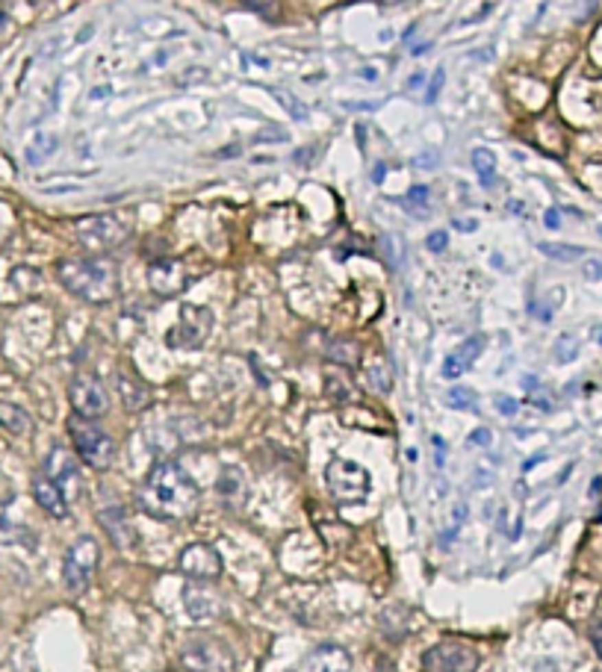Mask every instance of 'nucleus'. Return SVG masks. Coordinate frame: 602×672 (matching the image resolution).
I'll use <instances>...</instances> for the list:
<instances>
[{
	"label": "nucleus",
	"instance_id": "nucleus-1",
	"mask_svg": "<svg viewBox=\"0 0 602 672\" xmlns=\"http://www.w3.org/2000/svg\"><path fill=\"white\" fill-rule=\"evenodd\" d=\"M139 510L160 522H183L198 510V487L186 472L172 460H163L148 472L139 487Z\"/></svg>",
	"mask_w": 602,
	"mask_h": 672
},
{
	"label": "nucleus",
	"instance_id": "nucleus-2",
	"mask_svg": "<svg viewBox=\"0 0 602 672\" xmlns=\"http://www.w3.org/2000/svg\"><path fill=\"white\" fill-rule=\"evenodd\" d=\"M56 278L71 295L89 304H110L118 295V269L110 256H77L59 260Z\"/></svg>",
	"mask_w": 602,
	"mask_h": 672
},
{
	"label": "nucleus",
	"instance_id": "nucleus-3",
	"mask_svg": "<svg viewBox=\"0 0 602 672\" xmlns=\"http://www.w3.org/2000/svg\"><path fill=\"white\" fill-rule=\"evenodd\" d=\"M68 433H71L74 451L86 466H92L97 472L110 469L115 460V440L106 433L101 424L83 416H71L68 419Z\"/></svg>",
	"mask_w": 602,
	"mask_h": 672
},
{
	"label": "nucleus",
	"instance_id": "nucleus-4",
	"mask_svg": "<svg viewBox=\"0 0 602 672\" xmlns=\"http://www.w3.org/2000/svg\"><path fill=\"white\" fill-rule=\"evenodd\" d=\"M325 487L337 504H360L369 496V472L351 460L334 457L325 466Z\"/></svg>",
	"mask_w": 602,
	"mask_h": 672
},
{
	"label": "nucleus",
	"instance_id": "nucleus-5",
	"mask_svg": "<svg viewBox=\"0 0 602 672\" xmlns=\"http://www.w3.org/2000/svg\"><path fill=\"white\" fill-rule=\"evenodd\" d=\"M74 230H77V242L86 251H92V256H104L106 251L124 245L127 236H130V227L118 215H86V219L74 224Z\"/></svg>",
	"mask_w": 602,
	"mask_h": 672
},
{
	"label": "nucleus",
	"instance_id": "nucleus-6",
	"mask_svg": "<svg viewBox=\"0 0 602 672\" xmlns=\"http://www.w3.org/2000/svg\"><path fill=\"white\" fill-rule=\"evenodd\" d=\"M97 560H101V546H97L95 537H89V533H83V537H77L71 542V549H68L65 555V566H62V578H65V587L71 592H86V587L92 584V575L97 569Z\"/></svg>",
	"mask_w": 602,
	"mask_h": 672
},
{
	"label": "nucleus",
	"instance_id": "nucleus-7",
	"mask_svg": "<svg viewBox=\"0 0 602 672\" xmlns=\"http://www.w3.org/2000/svg\"><path fill=\"white\" fill-rule=\"evenodd\" d=\"M210 328H213V313L201 307V304H186V307H181V322L165 333V345L174 351L198 348L210 336Z\"/></svg>",
	"mask_w": 602,
	"mask_h": 672
},
{
	"label": "nucleus",
	"instance_id": "nucleus-8",
	"mask_svg": "<svg viewBox=\"0 0 602 672\" xmlns=\"http://www.w3.org/2000/svg\"><path fill=\"white\" fill-rule=\"evenodd\" d=\"M422 669L426 672H476L478 651L476 646L461 643V640H443V643L431 646L422 655Z\"/></svg>",
	"mask_w": 602,
	"mask_h": 672
},
{
	"label": "nucleus",
	"instance_id": "nucleus-9",
	"mask_svg": "<svg viewBox=\"0 0 602 672\" xmlns=\"http://www.w3.org/2000/svg\"><path fill=\"white\" fill-rule=\"evenodd\" d=\"M181 664L186 672H233V655L222 640L204 637L183 649Z\"/></svg>",
	"mask_w": 602,
	"mask_h": 672
},
{
	"label": "nucleus",
	"instance_id": "nucleus-10",
	"mask_svg": "<svg viewBox=\"0 0 602 672\" xmlns=\"http://www.w3.org/2000/svg\"><path fill=\"white\" fill-rule=\"evenodd\" d=\"M68 398H71L74 416L92 419V422L101 419L110 410V395H106L101 378H95V374H77L68 383Z\"/></svg>",
	"mask_w": 602,
	"mask_h": 672
},
{
	"label": "nucleus",
	"instance_id": "nucleus-11",
	"mask_svg": "<svg viewBox=\"0 0 602 672\" xmlns=\"http://www.w3.org/2000/svg\"><path fill=\"white\" fill-rule=\"evenodd\" d=\"M192 274L181 260H169V256H160V260L148 263V286H151L154 295L160 298H174L181 295L186 286H189Z\"/></svg>",
	"mask_w": 602,
	"mask_h": 672
},
{
	"label": "nucleus",
	"instance_id": "nucleus-12",
	"mask_svg": "<svg viewBox=\"0 0 602 672\" xmlns=\"http://www.w3.org/2000/svg\"><path fill=\"white\" fill-rule=\"evenodd\" d=\"M181 569L195 581H216L222 575V557L210 542H192L181 551Z\"/></svg>",
	"mask_w": 602,
	"mask_h": 672
},
{
	"label": "nucleus",
	"instance_id": "nucleus-13",
	"mask_svg": "<svg viewBox=\"0 0 602 672\" xmlns=\"http://www.w3.org/2000/svg\"><path fill=\"white\" fill-rule=\"evenodd\" d=\"M42 472L56 483L59 490L65 492L68 499H71V492L80 487V469H77V460H74V454L68 451V448H62V446L51 448Z\"/></svg>",
	"mask_w": 602,
	"mask_h": 672
},
{
	"label": "nucleus",
	"instance_id": "nucleus-14",
	"mask_svg": "<svg viewBox=\"0 0 602 672\" xmlns=\"http://www.w3.org/2000/svg\"><path fill=\"white\" fill-rule=\"evenodd\" d=\"M97 522H101V528L106 531V537L113 540V546L130 549L136 542V528H133V522L127 519V510L121 507V504H110V507H104L101 513H97Z\"/></svg>",
	"mask_w": 602,
	"mask_h": 672
},
{
	"label": "nucleus",
	"instance_id": "nucleus-15",
	"mask_svg": "<svg viewBox=\"0 0 602 672\" xmlns=\"http://www.w3.org/2000/svg\"><path fill=\"white\" fill-rule=\"evenodd\" d=\"M183 605H186V614H189V619L204 622V619H213L222 610V599H219V592L210 590V587L189 584V587L183 590Z\"/></svg>",
	"mask_w": 602,
	"mask_h": 672
},
{
	"label": "nucleus",
	"instance_id": "nucleus-16",
	"mask_svg": "<svg viewBox=\"0 0 602 672\" xmlns=\"http://www.w3.org/2000/svg\"><path fill=\"white\" fill-rule=\"evenodd\" d=\"M33 496L38 501V507H42L45 513H51L54 519H65L68 516V496L45 475V472H38V475L33 478Z\"/></svg>",
	"mask_w": 602,
	"mask_h": 672
},
{
	"label": "nucleus",
	"instance_id": "nucleus-17",
	"mask_svg": "<svg viewBox=\"0 0 602 672\" xmlns=\"http://www.w3.org/2000/svg\"><path fill=\"white\" fill-rule=\"evenodd\" d=\"M115 387H118V398H121V404L130 413H139L151 404V387L142 378H136L133 372H118Z\"/></svg>",
	"mask_w": 602,
	"mask_h": 672
},
{
	"label": "nucleus",
	"instance_id": "nucleus-18",
	"mask_svg": "<svg viewBox=\"0 0 602 672\" xmlns=\"http://www.w3.org/2000/svg\"><path fill=\"white\" fill-rule=\"evenodd\" d=\"M308 672H351V658L340 646H319L310 651Z\"/></svg>",
	"mask_w": 602,
	"mask_h": 672
},
{
	"label": "nucleus",
	"instance_id": "nucleus-19",
	"mask_svg": "<svg viewBox=\"0 0 602 672\" xmlns=\"http://www.w3.org/2000/svg\"><path fill=\"white\" fill-rule=\"evenodd\" d=\"M0 428L15 433V437H24V433H30V428H33V419H30V413L24 407H18V404L0 401Z\"/></svg>",
	"mask_w": 602,
	"mask_h": 672
},
{
	"label": "nucleus",
	"instance_id": "nucleus-20",
	"mask_svg": "<svg viewBox=\"0 0 602 672\" xmlns=\"http://www.w3.org/2000/svg\"><path fill=\"white\" fill-rule=\"evenodd\" d=\"M363 378H367V387L372 392H378V395L393 389V369H390V363L384 357H372L367 363V369H363Z\"/></svg>",
	"mask_w": 602,
	"mask_h": 672
},
{
	"label": "nucleus",
	"instance_id": "nucleus-21",
	"mask_svg": "<svg viewBox=\"0 0 602 672\" xmlns=\"http://www.w3.org/2000/svg\"><path fill=\"white\" fill-rule=\"evenodd\" d=\"M56 147H59V139H56L54 133H38L36 139L27 145L24 160H27L30 165H42L47 156H54V154H56Z\"/></svg>",
	"mask_w": 602,
	"mask_h": 672
},
{
	"label": "nucleus",
	"instance_id": "nucleus-22",
	"mask_svg": "<svg viewBox=\"0 0 602 672\" xmlns=\"http://www.w3.org/2000/svg\"><path fill=\"white\" fill-rule=\"evenodd\" d=\"M472 171L478 174V180L485 189H493V183H496V156H493V151L476 147V151H472Z\"/></svg>",
	"mask_w": 602,
	"mask_h": 672
},
{
	"label": "nucleus",
	"instance_id": "nucleus-23",
	"mask_svg": "<svg viewBox=\"0 0 602 672\" xmlns=\"http://www.w3.org/2000/svg\"><path fill=\"white\" fill-rule=\"evenodd\" d=\"M537 251L549 256V260H558V263H573L579 256H585V251L576 248V245H555V242H540Z\"/></svg>",
	"mask_w": 602,
	"mask_h": 672
},
{
	"label": "nucleus",
	"instance_id": "nucleus-24",
	"mask_svg": "<svg viewBox=\"0 0 602 672\" xmlns=\"http://www.w3.org/2000/svg\"><path fill=\"white\" fill-rule=\"evenodd\" d=\"M358 345L349 342V339H340V342H331L328 345V360L331 363H340V365H358Z\"/></svg>",
	"mask_w": 602,
	"mask_h": 672
},
{
	"label": "nucleus",
	"instance_id": "nucleus-25",
	"mask_svg": "<svg viewBox=\"0 0 602 672\" xmlns=\"http://www.w3.org/2000/svg\"><path fill=\"white\" fill-rule=\"evenodd\" d=\"M275 97H278V104H281L283 110L290 112V118H295V121H308V118H310L308 104H301V101H299V97H295L292 92H287V88H281V92H275Z\"/></svg>",
	"mask_w": 602,
	"mask_h": 672
},
{
	"label": "nucleus",
	"instance_id": "nucleus-26",
	"mask_svg": "<svg viewBox=\"0 0 602 672\" xmlns=\"http://www.w3.org/2000/svg\"><path fill=\"white\" fill-rule=\"evenodd\" d=\"M446 404H449V407H455V410H478V404H476V392H472V389H463V387L449 389V395H446Z\"/></svg>",
	"mask_w": 602,
	"mask_h": 672
},
{
	"label": "nucleus",
	"instance_id": "nucleus-27",
	"mask_svg": "<svg viewBox=\"0 0 602 672\" xmlns=\"http://www.w3.org/2000/svg\"><path fill=\"white\" fill-rule=\"evenodd\" d=\"M381 251H384V256H387V263H390V269H399V265L404 263V248H402V242L396 239V236H381Z\"/></svg>",
	"mask_w": 602,
	"mask_h": 672
},
{
	"label": "nucleus",
	"instance_id": "nucleus-28",
	"mask_svg": "<svg viewBox=\"0 0 602 672\" xmlns=\"http://www.w3.org/2000/svg\"><path fill=\"white\" fill-rule=\"evenodd\" d=\"M576 354H579V339H576V336L573 333L558 336V342H555V360L558 363H573Z\"/></svg>",
	"mask_w": 602,
	"mask_h": 672
},
{
	"label": "nucleus",
	"instance_id": "nucleus-29",
	"mask_svg": "<svg viewBox=\"0 0 602 672\" xmlns=\"http://www.w3.org/2000/svg\"><path fill=\"white\" fill-rule=\"evenodd\" d=\"M467 372V363H463V357L455 351V354H446V360H443V378L446 381H458L461 374Z\"/></svg>",
	"mask_w": 602,
	"mask_h": 672
},
{
	"label": "nucleus",
	"instance_id": "nucleus-30",
	"mask_svg": "<svg viewBox=\"0 0 602 672\" xmlns=\"http://www.w3.org/2000/svg\"><path fill=\"white\" fill-rule=\"evenodd\" d=\"M481 348H485V339H481V336H472V339H467V342L461 345V348H458V354L463 357V363H467V365H472V363H476V357L481 354Z\"/></svg>",
	"mask_w": 602,
	"mask_h": 672
},
{
	"label": "nucleus",
	"instance_id": "nucleus-31",
	"mask_svg": "<svg viewBox=\"0 0 602 672\" xmlns=\"http://www.w3.org/2000/svg\"><path fill=\"white\" fill-rule=\"evenodd\" d=\"M325 389H328L331 398H334V401H340V404L351 398V387H349V383H343L340 378H328V383H325Z\"/></svg>",
	"mask_w": 602,
	"mask_h": 672
},
{
	"label": "nucleus",
	"instance_id": "nucleus-32",
	"mask_svg": "<svg viewBox=\"0 0 602 672\" xmlns=\"http://www.w3.org/2000/svg\"><path fill=\"white\" fill-rule=\"evenodd\" d=\"M443 83H446V71H443V68H437V74H434V80H431V86H428V95H426V104H434V101H437V95H440V88H443Z\"/></svg>",
	"mask_w": 602,
	"mask_h": 672
},
{
	"label": "nucleus",
	"instance_id": "nucleus-33",
	"mask_svg": "<svg viewBox=\"0 0 602 672\" xmlns=\"http://www.w3.org/2000/svg\"><path fill=\"white\" fill-rule=\"evenodd\" d=\"M463 519H467V504H458V510H455V519H452V528H449L446 533H443V542H446V540H452V537H455V533L461 531Z\"/></svg>",
	"mask_w": 602,
	"mask_h": 672
},
{
	"label": "nucleus",
	"instance_id": "nucleus-34",
	"mask_svg": "<svg viewBox=\"0 0 602 672\" xmlns=\"http://www.w3.org/2000/svg\"><path fill=\"white\" fill-rule=\"evenodd\" d=\"M257 142H269V139H278V142H287L290 139V133L287 130H281V127H266V130H260L257 136H254Z\"/></svg>",
	"mask_w": 602,
	"mask_h": 672
},
{
	"label": "nucleus",
	"instance_id": "nucleus-35",
	"mask_svg": "<svg viewBox=\"0 0 602 672\" xmlns=\"http://www.w3.org/2000/svg\"><path fill=\"white\" fill-rule=\"evenodd\" d=\"M426 245H428V251H446V245H449V236L446 233H443V230H434L431 236H428V239H426Z\"/></svg>",
	"mask_w": 602,
	"mask_h": 672
},
{
	"label": "nucleus",
	"instance_id": "nucleus-36",
	"mask_svg": "<svg viewBox=\"0 0 602 672\" xmlns=\"http://www.w3.org/2000/svg\"><path fill=\"white\" fill-rule=\"evenodd\" d=\"M404 204H422V206H426L428 204V186H413L410 195L404 197Z\"/></svg>",
	"mask_w": 602,
	"mask_h": 672
},
{
	"label": "nucleus",
	"instance_id": "nucleus-37",
	"mask_svg": "<svg viewBox=\"0 0 602 672\" xmlns=\"http://www.w3.org/2000/svg\"><path fill=\"white\" fill-rule=\"evenodd\" d=\"M490 442H493V433L487 428H478L470 433V446H490Z\"/></svg>",
	"mask_w": 602,
	"mask_h": 672
},
{
	"label": "nucleus",
	"instance_id": "nucleus-38",
	"mask_svg": "<svg viewBox=\"0 0 602 672\" xmlns=\"http://www.w3.org/2000/svg\"><path fill=\"white\" fill-rule=\"evenodd\" d=\"M585 274H588V280H602V260H588Z\"/></svg>",
	"mask_w": 602,
	"mask_h": 672
},
{
	"label": "nucleus",
	"instance_id": "nucleus-39",
	"mask_svg": "<svg viewBox=\"0 0 602 672\" xmlns=\"http://www.w3.org/2000/svg\"><path fill=\"white\" fill-rule=\"evenodd\" d=\"M590 640H594V649L599 651V658H602V622H597V625L590 628Z\"/></svg>",
	"mask_w": 602,
	"mask_h": 672
},
{
	"label": "nucleus",
	"instance_id": "nucleus-40",
	"mask_svg": "<svg viewBox=\"0 0 602 672\" xmlns=\"http://www.w3.org/2000/svg\"><path fill=\"white\" fill-rule=\"evenodd\" d=\"M496 407H499L502 413H508V416H511V413H517V401H511L508 395H502V398L496 401Z\"/></svg>",
	"mask_w": 602,
	"mask_h": 672
},
{
	"label": "nucleus",
	"instance_id": "nucleus-41",
	"mask_svg": "<svg viewBox=\"0 0 602 672\" xmlns=\"http://www.w3.org/2000/svg\"><path fill=\"white\" fill-rule=\"evenodd\" d=\"M313 160V151H295V163H304L308 165Z\"/></svg>",
	"mask_w": 602,
	"mask_h": 672
},
{
	"label": "nucleus",
	"instance_id": "nucleus-42",
	"mask_svg": "<svg viewBox=\"0 0 602 672\" xmlns=\"http://www.w3.org/2000/svg\"><path fill=\"white\" fill-rule=\"evenodd\" d=\"M455 227H461V230H476V227H478V221H463V219H455Z\"/></svg>",
	"mask_w": 602,
	"mask_h": 672
},
{
	"label": "nucleus",
	"instance_id": "nucleus-43",
	"mask_svg": "<svg viewBox=\"0 0 602 672\" xmlns=\"http://www.w3.org/2000/svg\"><path fill=\"white\" fill-rule=\"evenodd\" d=\"M546 224L549 227H558V210H549L546 213Z\"/></svg>",
	"mask_w": 602,
	"mask_h": 672
},
{
	"label": "nucleus",
	"instance_id": "nucleus-44",
	"mask_svg": "<svg viewBox=\"0 0 602 672\" xmlns=\"http://www.w3.org/2000/svg\"><path fill=\"white\" fill-rule=\"evenodd\" d=\"M417 163H419V168H422V163H428V168H434L431 163H437V156H434V154H426V156H419Z\"/></svg>",
	"mask_w": 602,
	"mask_h": 672
},
{
	"label": "nucleus",
	"instance_id": "nucleus-45",
	"mask_svg": "<svg viewBox=\"0 0 602 672\" xmlns=\"http://www.w3.org/2000/svg\"><path fill=\"white\" fill-rule=\"evenodd\" d=\"M428 47H431V42H422V45H417V47H413V56H419V53H426V51H428Z\"/></svg>",
	"mask_w": 602,
	"mask_h": 672
},
{
	"label": "nucleus",
	"instance_id": "nucleus-46",
	"mask_svg": "<svg viewBox=\"0 0 602 672\" xmlns=\"http://www.w3.org/2000/svg\"><path fill=\"white\" fill-rule=\"evenodd\" d=\"M372 180H375V183H381V180H384V165H378V168L372 171Z\"/></svg>",
	"mask_w": 602,
	"mask_h": 672
},
{
	"label": "nucleus",
	"instance_id": "nucleus-47",
	"mask_svg": "<svg viewBox=\"0 0 602 672\" xmlns=\"http://www.w3.org/2000/svg\"><path fill=\"white\" fill-rule=\"evenodd\" d=\"M360 77H363V80H375V77H378V74H375L372 68H363V71H360Z\"/></svg>",
	"mask_w": 602,
	"mask_h": 672
},
{
	"label": "nucleus",
	"instance_id": "nucleus-48",
	"mask_svg": "<svg viewBox=\"0 0 602 672\" xmlns=\"http://www.w3.org/2000/svg\"><path fill=\"white\" fill-rule=\"evenodd\" d=\"M422 80H426V74H417V77H410V88H417Z\"/></svg>",
	"mask_w": 602,
	"mask_h": 672
},
{
	"label": "nucleus",
	"instance_id": "nucleus-49",
	"mask_svg": "<svg viewBox=\"0 0 602 672\" xmlns=\"http://www.w3.org/2000/svg\"><path fill=\"white\" fill-rule=\"evenodd\" d=\"M594 336H597V342L602 345V328H597V333H594Z\"/></svg>",
	"mask_w": 602,
	"mask_h": 672
}]
</instances>
